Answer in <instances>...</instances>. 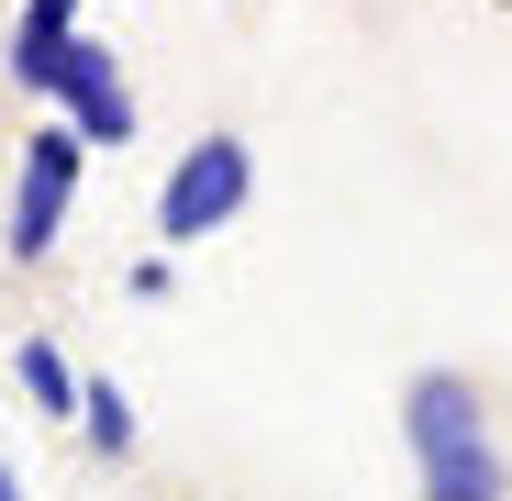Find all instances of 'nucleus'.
<instances>
[{
  "instance_id": "obj_1",
  "label": "nucleus",
  "mask_w": 512,
  "mask_h": 501,
  "mask_svg": "<svg viewBox=\"0 0 512 501\" xmlns=\"http://www.w3.org/2000/svg\"><path fill=\"white\" fill-rule=\"evenodd\" d=\"M412 457H423V501H501V457L479 435V390L468 379H412Z\"/></svg>"
},
{
  "instance_id": "obj_2",
  "label": "nucleus",
  "mask_w": 512,
  "mask_h": 501,
  "mask_svg": "<svg viewBox=\"0 0 512 501\" xmlns=\"http://www.w3.org/2000/svg\"><path fill=\"white\" fill-rule=\"evenodd\" d=\"M234 201H245V145L212 134V145L179 156V179H167V201H156V234L167 245H201L212 223H234Z\"/></svg>"
},
{
  "instance_id": "obj_3",
  "label": "nucleus",
  "mask_w": 512,
  "mask_h": 501,
  "mask_svg": "<svg viewBox=\"0 0 512 501\" xmlns=\"http://www.w3.org/2000/svg\"><path fill=\"white\" fill-rule=\"evenodd\" d=\"M78 123H45L34 134V156H23V190H12V257H45L56 245V223H67V190H78Z\"/></svg>"
},
{
  "instance_id": "obj_4",
  "label": "nucleus",
  "mask_w": 512,
  "mask_h": 501,
  "mask_svg": "<svg viewBox=\"0 0 512 501\" xmlns=\"http://www.w3.org/2000/svg\"><path fill=\"white\" fill-rule=\"evenodd\" d=\"M45 90H67V101H78V134H101V145H123V134H134V101H123V78H112V56H101L90 34H56Z\"/></svg>"
},
{
  "instance_id": "obj_5",
  "label": "nucleus",
  "mask_w": 512,
  "mask_h": 501,
  "mask_svg": "<svg viewBox=\"0 0 512 501\" xmlns=\"http://www.w3.org/2000/svg\"><path fill=\"white\" fill-rule=\"evenodd\" d=\"M23 390H34L45 412H78V379H67V357H56V346H23Z\"/></svg>"
},
{
  "instance_id": "obj_6",
  "label": "nucleus",
  "mask_w": 512,
  "mask_h": 501,
  "mask_svg": "<svg viewBox=\"0 0 512 501\" xmlns=\"http://www.w3.org/2000/svg\"><path fill=\"white\" fill-rule=\"evenodd\" d=\"M78 412H90V446H112V457L134 446V401L123 390H78Z\"/></svg>"
},
{
  "instance_id": "obj_7",
  "label": "nucleus",
  "mask_w": 512,
  "mask_h": 501,
  "mask_svg": "<svg viewBox=\"0 0 512 501\" xmlns=\"http://www.w3.org/2000/svg\"><path fill=\"white\" fill-rule=\"evenodd\" d=\"M0 501H12V468H0Z\"/></svg>"
}]
</instances>
